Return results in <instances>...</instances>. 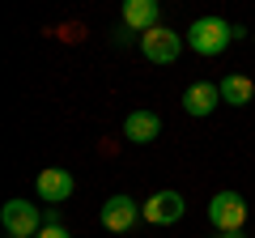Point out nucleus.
<instances>
[{
	"label": "nucleus",
	"mask_w": 255,
	"mask_h": 238,
	"mask_svg": "<svg viewBox=\"0 0 255 238\" xmlns=\"http://www.w3.org/2000/svg\"><path fill=\"white\" fill-rule=\"evenodd\" d=\"M140 213H145L149 226H174V221L187 213V204H183L179 192H153L145 204H140Z\"/></svg>",
	"instance_id": "6"
},
{
	"label": "nucleus",
	"mask_w": 255,
	"mask_h": 238,
	"mask_svg": "<svg viewBox=\"0 0 255 238\" xmlns=\"http://www.w3.org/2000/svg\"><path fill=\"white\" fill-rule=\"evenodd\" d=\"M34 238H73V234H68L64 226H43V230H38Z\"/></svg>",
	"instance_id": "12"
},
{
	"label": "nucleus",
	"mask_w": 255,
	"mask_h": 238,
	"mask_svg": "<svg viewBox=\"0 0 255 238\" xmlns=\"http://www.w3.org/2000/svg\"><path fill=\"white\" fill-rule=\"evenodd\" d=\"M0 226H4V234H13V238H34L38 230H43V213H38V204L4 200V209H0Z\"/></svg>",
	"instance_id": "2"
},
{
	"label": "nucleus",
	"mask_w": 255,
	"mask_h": 238,
	"mask_svg": "<svg viewBox=\"0 0 255 238\" xmlns=\"http://www.w3.org/2000/svg\"><path fill=\"white\" fill-rule=\"evenodd\" d=\"M124 136L132 140V145H153V140L162 136V115H157V111H128Z\"/></svg>",
	"instance_id": "7"
},
{
	"label": "nucleus",
	"mask_w": 255,
	"mask_h": 238,
	"mask_svg": "<svg viewBox=\"0 0 255 238\" xmlns=\"http://www.w3.org/2000/svg\"><path fill=\"white\" fill-rule=\"evenodd\" d=\"M217 102H221V90H217L213 81H196V85H187V94H183V111H187V115H196V119L213 115V111H217Z\"/></svg>",
	"instance_id": "10"
},
{
	"label": "nucleus",
	"mask_w": 255,
	"mask_h": 238,
	"mask_svg": "<svg viewBox=\"0 0 255 238\" xmlns=\"http://www.w3.org/2000/svg\"><path fill=\"white\" fill-rule=\"evenodd\" d=\"M9 238H13V234H9Z\"/></svg>",
	"instance_id": "15"
},
{
	"label": "nucleus",
	"mask_w": 255,
	"mask_h": 238,
	"mask_svg": "<svg viewBox=\"0 0 255 238\" xmlns=\"http://www.w3.org/2000/svg\"><path fill=\"white\" fill-rule=\"evenodd\" d=\"M217 90H221V102H230V107H247L255 98V81L251 77H238V73H230Z\"/></svg>",
	"instance_id": "11"
},
{
	"label": "nucleus",
	"mask_w": 255,
	"mask_h": 238,
	"mask_svg": "<svg viewBox=\"0 0 255 238\" xmlns=\"http://www.w3.org/2000/svg\"><path fill=\"white\" fill-rule=\"evenodd\" d=\"M140 51H145L149 64H174L179 51H183V38L174 34L170 26H153V30L140 34Z\"/></svg>",
	"instance_id": "4"
},
{
	"label": "nucleus",
	"mask_w": 255,
	"mask_h": 238,
	"mask_svg": "<svg viewBox=\"0 0 255 238\" xmlns=\"http://www.w3.org/2000/svg\"><path fill=\"white\" fill-rule=\"evenodd\" d=\"M140 217H145V213H140V204L132 200V196H124V192L102 200V226H107L111 234H128Z\"/></svg>",
	"instance_id": "5"
},
{
	"label": "nucleus",
	"mask_w": 255,
	"mask_h": 238,
	"mask_svg": "<svg viewBox=\"0 0 255 238\" xmlns=\"http://www.w3.org/2000/svg\"><path fill=\"white\" fill-rule=\"evenodd\" d=\"M187 43L196 55H221L230 43H234V26L221 17H196L187 30Z\"/></svg>",
	"instance_id": "1"
},
{
	"label": "nucleus",
	"mask_w": 255,
	"mask_h": 238,
	"mask_svg": "<svg viewBox=\"0 0 255 238\" xmlns=\"http://www.w3.org/2000/svg\"><path fill=\"white\" fill-rule=\"evenodd\" d=\"M124 26L128 30H153V26H162V4L157 0H124Z\"/></svg>",
	"instance_id": "9"
},
{
	"label": "nucleus",
	"mask_w": 255,
	"mask_h": 238,
	"mask_svg": "<svg viewBox=\"0 0 255 238\" xmlns=\"http://www.w3.org/2000/svg\"><path fill=\"white\" fill-rule=\"evenodd\" d=\"M73 174L64 170V166H47V170H38V200L47 204H64L68 196H73Z\"/></svg>",
	"instance_id": "8"
},
{
	"label": "nucleus",
	"mask_w": 255,
	"mask_h": 238,
	"mask_svg": "<svg viewBox=\"0 0 255 238\" xmlns=\"http://www.w3.org/2000/svg\"><path fill=\"white\" fill-rule=\"evenodd\" d=\"M221 238H243V230H230V234H221Z\"/></svg>",
	"instance_id": "13"
},
{
	"label": "nucleus",
	"mask_w": 255,
	"mask_h": 238,
	"mask_svg": "<svg viewBox=\"0 0 255 238\" xmlns=\"http://www.w3.org/2000/svg\"><path fill=\"white\" fill-rule=\"evenodd\" d=\"M251 38H255V34H251Z\"/></svg>",
	"instance_id": "14"
},
{
	"label": "nucleus",
	"mask_w": 255,
	"mask_h": 238,
	"mask_svg": "<svg viewBox=\"0 0 255 238\" xmlns=\"http://www.w3.org/2000/svg\"><path fill=\"white\" fill-rule=\"evenodd\" d=\"M209 221L217 234H230V230H243L247 221V200L238 192H217L209 200Z\"/></svg>",
	"instance_id": "3"
}]
</instances>
